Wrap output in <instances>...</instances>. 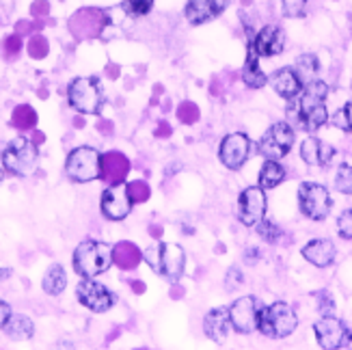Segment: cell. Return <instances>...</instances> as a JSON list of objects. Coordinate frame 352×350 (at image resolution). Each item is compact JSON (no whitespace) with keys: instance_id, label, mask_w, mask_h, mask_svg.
<instances>
[{"instance_id":"cell-1","label":"cell","mask_w":352,"mask_h":350,"mask_svg":"<svg viewBox=\"0 0 352 350\" xmlns=\"http://www.w3.org/2000/svg\"><path fill=\"white\" fill-rule=\"evenodd\" d=\"M329 94V87L322 80H311L305 85V91L298 100H294L287 106V119L292 121V126L314 132L322 128L329 119L324 98Z\"/></svg>"},{"instance_id":"cell-2","label":"cell","mask_w":352,"mask_h":350,"mask_svg":"<svg viewBox=\"0 0 352 350\" xmlns=\"http://www.w3.org/2000/svg\"><path fill=\"white\" fill-rule=\"evenodd\" d=\"M113 264V247L98 240H85L74 251V270L91 279Z\"/></svg>"},{"instance_id":"cell-3","label":"cell","mask_w":352,"mask_h":350,"mask_svg":"<svg viewBox=\"0 0 352 350\" xmlns=\"http://www.w3.org/2000/svg\"><path fill=\"white\" fill-rule=\"evenodd\" d=\"M145 260L149 262V266L158 270L162 277H169L171 281L179 279L184 275V266H186V255H184V249L177 245H156L145 251Z\"/></svg>"},{"instance_id":"cell-4","label":"cell","mask_w":352,"mask_h":350,"mask_svg":"<svg viewBox=\"0 0 352 350\" xmlns=\"http://www.w3.org/2000/svg\"><path fill=\"white\" fill-rule=\"evenodd\" d=\"M37 162H39L37 145L33 141L24 139V136L13 139L3 154L5 169L11 171L13 175H30L37 169Z\"/></svg>"},{"instance_id":"cell-5","label":"cell","mask_w":352,"mask_h":350,"mask_svg":"<svg viewBox=\"0 0 352 350\" xmlns=\"http://www.w3.org/2000/svg\"><path fill=\"white\" fill-rule=\"evenodd\" d=\"M298 320L296 314L289 309L285 303H274V305L259 311L257 327L268 338H287L296 329Z\"/></svg>"},{"instance_id":"cell-6","label":"cell","mask_w":352,"mask_h":350,"mask_svg":"<svg viewBox=\"0 0 352 350\" xmlns=\"http://www.w3.org/2000/svg\"><path fill=\"white\" fill-rule=\"evenodd\" d=\"M69 104L74 106L76 111L87 113V115H96L102 109V87L98 78H76L69 85Z\"/></svg>"},{"instance_id":"cell-7","label":"cell","mask_w":352,"mask_h":350,"mask_svg":"<svg viewBox=\"0 0 352 350\" xmlns=\"http://www.w3.org/2000/svg\"><path fill=\"white\" fill-rule=\"evenodd\" d=\"M65 171L74 182H91L102 175V156L91 147H78L69 154Z\"/></svg>"},{"instance_id":"cell-8","label":"cell","mask_w":352,"mask_h":350,"mask_svg":"<svg viewBox=\"0 0 352 350\" xmlns=\"http://www.w3.org/2000/svg\"><path fill=\"white\" fill-rule=\"evenodd\" d=\"M298 201L300 210L305 217H309L314 221H322L329 217L331 212V195L324 186L311 184V182H305L298 188Z\"/></svg>"},{"instance_id":"cell-9","label":"cell","mask_w":352,"mask_h":350,"mask_svg":"<svg viewBox=\"0 0 352 350\" xmlns=\"http://www.w3.org/2000/svg\"><path fill=\"white\" fill-rule=\"evenodd\" d=\"M294 145V130L289 128L285 121L274 124L259 141V154L268 160H279L287 156V151Z\"/></svg>"},{"instance_id":"cell-10","label":"cell","mask_w":352,"mask_h":350,"mask_svg":"<svg viewBox=\"0 0 352 350\" xmlns=\"http://www.w3.org/2000/svg\"><path fill=\"white\" fill-rule=\"evenodd\" d=\"M314 329H316L318 344L327 350L346 348L350 344V338H352L350 329L342 320H335V318H322L320 322H316Z\"/></svg>"},{"instance_id":"cell-11","label":"cell","mask_w":352,"mask_h":350,"mask_svg":"<svg viewBox=\"0 0 352 350\" xmlns=\"http://www.w3.org/2000/svg\"><path fill=\"white\" fill-rule=\"evenodd\" d=\"M266 215V195L259 188H247L240 195V201H238V219L242 225L253 227L259 221L264 219Z\"/></svg>"},{"instance_id":"cell-12","label":"cell","mask_w":352,"mask_h":350,"mask_svg":"<svg viewBox=\"0 0 352 350\" xmlns=\"http://www.w3.org/2000/svg\"><path fill=\"white\" fill-rule=\"evenodd\" d=\"M259 320V303L253 296L238 298L229 309V322L238 333H253Z\"/></svg>"},{"instance_id":"cell-13","label":"cell","mask_w":352,"mask_h":350,"mask_svg":"<svg viewBox=\"0 0 352 350\" xmlns=\"http://www.w3.org/2000/svg\"><path fill=\"white\" fill-rule=\"evenodd\" d=\"M76 292H78V300L82 303V305L91 311H96V314H102V311L111 309L115 305V296L98 281L85 279Z\"/></svg>"},{"instance_id":"cell-14","label":"cell","mask_w":352,"mask_h":350,"mask_svg":"<svg viewBox=\"0 0 352 350\" xmlns=\"http://www.w3.org/2000/svg\"><path fill=\"white\" fill-rule=\"evenodd\" d=\"M251 141L247 134H229L225 136V141L221 143V160L227 169H240L249 158Z\"/></svg>"},{"instance_id":"cell-15","label":"cell","mask_w":352,"mask_h":350,"mask_svg":"<svg viewBox=\"0 0 352 350\" xmlns=\"http://www.w3.org/2000/svg\"><path fill=\"white\" fill-rule=\"evenodd\" d=\"M106 22H109V18H106L102 11H98V9H82V11H78L72 18L69 28H72V33L78 39H85V37L100 35L102 28L106 26Z\"/></svg>"},{"instance_id":"cell-16","label":"cell","mask_w":352,"mask_h":350,"mask_svg":"<svg viewBox=\"0 0 352 350\" xmlns=\"http://www.w3.org/2000/svg\"><path fill=\"white\" fill-rule=\"evenodd\" d=\"M130 208H132V201L128 197V186L113 184L102 197V212H104V217L111 219V221L126 219Z\"/></svg>"},{"instance_id":"cell-17","label":"cell","mask_w":352,"mask_h":350,"mask_svg":"<svg viewBox=\"0 0 352 350\" xmlns=\"http://www.w3.org/2000/svg\"><path fill=\"white\" fill-rule=\"evenodd\" d=\"M229 5V0H188L186 9H184V15L190 24H204L214 20L217 15H221L225 11V7Z\"/></svg>"},{"instance_id":"cell-18","label":"cell","mask_w":352,"mask_h":350,"mask_svg":"<svg viewBox=\"0 0 352 350\" xmlns=\"http://www.w3.org/2000/svg\"><path fill=\"white\" fill-rule=\"evenodd\" d=\"M283 43H285V35L279 26H264L251 45L257 52V56H274L283 50Z\"/></svg>"},{"instance_id":"cell-19","label":"cell","mask_w":352,"mask_h":350,"mask_svg":"<svg viewBox=\"0 0 352 350\" xmlns=\"http://www.w3.org/2000/svg\"><path fill=\"white\" fill-rule=\"evenodd\" d=\"M130 171V160L121 151H109L102 156V179L106 184H121Z\"/></svg>"},{"instance_id":"cell-20","label":"cell","mask_w":352,"mask_h":350,"mask_svg":"<svg viewBox=\"0 0 352 350\" xmlns=\"http://www.w3.org/2000/svg\"><path fill=\"white\" fill-rule=\"evenodd\" d=\"M300 156L307 164L327 166L335 156V149L329 143H322L320 139H314V136H311V139H307L300 145Z\"/></svg>"},{"instance_id":"cell-21","label":"cell","mask_w":352,"mask_h":350,"mask_svg":"<svg viewBox=\"0 0 352 350\" xmlns=\"http://www.w3.org/2000/svg\"><path fill=\"white\" fill-rule=\"evenodd\" d=\"M270 83H272L274 91H277V94L285 100H294L302 91V83L292 67H283L279 72H274Z\"/></svg>"},{"instance_id":"cell-22","label":"cell","mask_w":352,"mask_h":350,"mask_svg":"<svg viewBox=\"0 0 352 350\" xmlns=\"http://www.w3.org/2000/svg\"><path fill=\"white\" fill-rule=\"evenodd\" d=\"M302 257L307 262H311L314 266L324 268V266L333 264V260H335V245L331 240H324V238L311 240L309 245L302 249Z\"/></svg>"},{"instance_id":"cell-23","label":"cell","mask_w":352,"mask_h":350,"mask_svg":"<svg viewBox=\"0 0 352 350\" xmlns=\"http://www.w3.org/2000/svg\"><path fill=\"white\" fill-rule=\"evenodd\" d=\"M204 329H206V336L214 342H221L227 338L229 333V309L219 307V309H212L206 320H204Z\"/></svg>"},{"instance_id":"cell-24","label":"cell","mask_w":352,"mask_h":350,"mask_svg":"<svg viewBox=\"0 0 352 350\" xmlns=\"http://www.w3.org/2000/svg\"><path fill=\"white\" fill-rule=\"evenodd\" d=\"M141 260H143V255L139 249H136V245H132V242H119V245L113 249V262L124 270L136 268Z\"/></svg>"},{"instance_id":"cell-25","label":"cell","mask_w":352,"mask_h":350,"mask_svg":"<svg viewBox=\"0 0 352 350\" xmlns=\"http://www.w3.org/2000/svg\"><path fill=\"white\" fill-rule=\"evenodd\" d=\"M242 78L244 83H247L249 87L253 89H259L266 85V74L259 69V63H257V52L253 50V45L249 43V56H247V63H244L242 67Z\"/></svg>"},{"instance_id":"cell-26","label":"cell","mask_w":352,"mask_h":350,"mask_svg":"<svg viewBox=\"0 0 352 350\" xmlns=\"http://www.w3.org/2000/svg\"><path fill=\"white\" fill-rule=\"evenodd\" d=\"M41 285H43V292H48V294H52V296H56V294L63 292V290H65V285H67V277H65L63 266H58V264L50 266L48 272H45V277H43Z\"/></svg>"},{"instance_id":"cell-27","label":"cell","mask_w":352,"mask_h":350,"mask_svg":"<svg viewBox=\"0 0 352 350\" xmlns=\"http://www.w3.org/2000/svg\"><path fill=\"white\" fill-rule=\"evenodd\" d=\"M5 331L11 340H28V338H33V333H35L33 322H30L26 316H11L5 325Z\"/></svg>"},{"instance_id":"cell-28","label":"cell","mask_w":352,"mask_h":350,"mask_svg":"<svg viewBox=\"0 0 352 350\" xmlns=\"http://www.w3.org/2000/svg\"><path fill=\"white\" fill-rule=\"evenodd\" d=\"M285 177V169L277 162V160H268L262 171H259V186L262 188H274L277 184H281Z\"/></svg>"},{"instance_id":"cell-29","label":"cell","mask_w":352,"mask_h":350,"mask_svg":"<svg viewBox=\"0 0 352 350\" xmlns=\"http://www.w3.org/2000/svg\"><path fill=\"white\" fill-rule=\"evenodd\" d=\"M318 69H320V65H318V58L314 54H302V56H298L296 67H294V72H296V76L300 78L302 85L311 83L316 78Z\"/></svg>"},{"instance_id":"cell-30","label":"cell","mask_w":352,"mask_h":350,"mask_svg":"<svg viewBox=\"0 0 352 350\" xmlns=\"http://www.w3.org/2000/svg\"><path fill=\"white\" fill-rule=\"evenodd\" d=\"M11 124L18 130H30V128H35V124H37V113L30 109V106L22 104V106H18V109L13 111Z\"/></svg>"},{"instance_id":"cell-31","label":"cell","mask_w":352,"mask_h":350,"mask_svg":"<svg viewBox=\"0 0 352 350\" xmlns=\"http://www.w3.org/2000/svg\"><path fill=\"white\" fill-rule=\"evenodd\" d=\"M154 7V0H124V9L132 18H143Z\"/></svg>"},{"instance_id":"cell-32","label":"cell","mask_w":352,"mask_h":350,"mask_svg":"<svg viewBox=\"0 0 352 350\" xmlns=\"http://www.w3.org/2000/svg\"><path fill=\"white\" fill-rule=\"evenodd\" d=\"M177 119L182 121V124H195V121L199 119V106L195 102H182L177 106Z\"/></svg>"},{"instance_id":"cell-33","label":"cell","mask_w":352,"mask_h":350,"mask_svg":"<svg viewBox=\"0 0 352 350\" xmlns=\"http://www.w3.org/2000/svg\"><path fill=\"white\" fill-rule=\"evenodd\" d=\"M149 186L145 184V182H132V184H128V197L132 204H143L149 199Z\"/></svg>"},{"instance_id":"cell-34","label":"cell","mask_w":352,"mask_h":350,"mask_svg":"<svg viewBox=\"0 0 352 350\" xmlns=\"http://www.w3.org/2000/svg\"><path fill=\"white\" fill-rule=\"evenodd\" d=\"M335 186H338L340 193L352 195V166H340L338 175H335Z\"/></svg>"},{"instance_id":"cell-35","label":"cell","mask_w":352,"mask_h":350,"mask_svg":"<svg viewBox=\"0 0 352 350\" xmlns=\"http://www.w3.org/2000/svg\"><path fill=\"white\" fill-rule=\"evenodd\" d=\"M309 0H283V13L285 18H302L307 11Z\"/></svg>"},{"instance_id":"cell-36","label":"cell","mask_w":352,"mask_h":350,"mask_svg":"<svg viewBox=\"0 0 352 350\" xmlns=\"http://www.w3.org/2000/svg\"><path fill=\"white\" fill-rule=\"evenodd\" d=\"M333 124L338 128H342V130H346V132H352V102H348L342 111L335 113Z\"/></svg>"},{"instance_id":"cell-37","label":"cell","mask_w":352,"mask_h":350,"mask_svg":"<svg viewBox=\"0 0 352 350\" xmlns=\"http://www.w3.org/2000/svg\"><path fill=\"white\" fill-rule=\"evenodd\" d=\"M257 232H259V236H262L264 240H268V242H277V238L281 236V230L277 225H272V223H268V221H259L257 223Z\"/></svg>"},{"instance_id":"cell-38","label":"cell","mask_w":352,"mask_h":350,"mask_svg":"<svg viewBox=\"0 0 352 350\" xmlns=\"http://www.w3.org/2000/svg\"><path fill=\"white\" fill-rule=\"evenodd\" d=\"M28 54L33 58H43L45 54H48V41H45L41 35L33 37L28 41Z\"/></svg>"},{"instance_id":"cell-39","label":"cell","mask_w":352,"mask_h":350,"mask_svg":"<svg viewBox=\"0 0 352 350\" xmlns=\"http://www.w3.org/2000/svg\"><path fill=\"white\" fill-rule=\"evenodd\" d=\"M338 232L342 238L352 240V210H346L338 221Z\"/></svg>"},{"instance_id":"cell-40","label":"cell","mask_w":352,"mask_h":350,"mask_svg":"<svg viewBox=\"0 0 352 350\" xmlns=\"http://www.w3.org/2000/svg\"><path fill=\"white\" fill-rule=\"evenodd\" d=\"M20 37L18 35H13V37H9L7 41H5V50H7V54H18V50H20Z\"/></svg>"},{"instance_id":"cell-41","label":"cell","mask_w":352,"mask_h":350,"mask_svg":"<svg viewBox=\"0 0 352 350\" xmlns=\"http://www.w3.org/2000/svg\"><path fill=\"white\" fill-rule=\"evenodd\" d=\"M9 318H11V307L7 305V303L0 300V329H5Z\"/></svg>"},{"instance_id":"cell-42","label":"cell","mask_w":352,"mask_h":350,"mask_svg":"<svg viewBox=\"0 0 352 350\" xmlns=\"http://www.w3.org/2000/svg\"><path fill=\"white\" fill-rule=\"evenodd\" d=\"M98 130H100L104 136H111V134L115 132V126L111 124L109 119H100V121H98Z\"/></svg>"},{"instance_id":"cell-43","label":"cell","mask_w":352,"mask_h":350,"mask_svg":"<svg viewBox=\"0 0 352 350\" xmlns=\"http://www.w3.org/2000/svg\"><path fill=\"white\" fill-rule=\"evenodd\" d=\"M171 134V126L166 124V121H162V124L156 128V132H154V136H158V139H166V136Z\"/></svg>"},{"instance_id":"cell-44","label":"cell","mask_w":352,"mask_h":350,"mask_svg":"<svg viewBox=\"0 0 352 350\" xmlns=\"http://www.w3.org/2000/svg\"><path fill=\"white\" fill-rule=\"evenodd\" d=\"M130 285H132V290H134L136 294H143V292H145V283H143V281H130Z\"/></svg>"},{"instance_id":"cell-45","label":"cell","mask_w":352,"mask_h":350,"mask_svg":"<svg viewBox=\"0 0 352 350\" xmlns=\"http://www.w3.org/2000/svg\"><path fill=\"white\" fill-rule=\"evenodd\" d=\"M33 11H35V13H43V11H48V5H45L43 0H39V3L33 7Z\"/></svg>"},{"instance_id":"cell-46","label":"cell","mask_w":352,"mask_h":350,"mask_svg":"<svg viewBox=\"0 0 352 350\" xmlns=\"http://www.w3.org/2000/svg\"><path fill=\"white\" fill-rule=\"evenodd\" d=\"M151 236H154V238L158 240V238L162 236V227H160V225H154V227H151Z\"/></svg>"},{"instance_id":"cell-47","label":"cell","mask_w":352,"mask_h":350,"mask_svg":"<svg viewBox=\"0 0 352 350\" xmlns=\"http://www.w3.org/2000/svg\"><path fill=\"white\" fill-rule=\"evenodd\" d=\"M43 139H45V136H43L41 132H35V134H33V143H35V145L43 143Z\"/></svg>"},{"instance_id":"cell-48","label":"cell","mask_w":352,"mask_h":350,"mask_svg":"<svg viewBox=\"0 0 352 350\" xmlns=\"http://www.w3.org/2000/svg\"><path fill=\"white\" fill-rule=\"evenodd\" d=\"M109 76H111V78H117V76H119V67L111 65V67H109Z\"/></svg>"},{"instance_id":"cell-49","label":"cell","mask_w":352,"mask_h":350,"mask_svg":"<svg viewBox=\"0 0 352 350\" xmlns=\"http://www.w3.org/2000/svg\"><path fill=\"white\" fill-rule=\"evenodd\" d=\"M182 292H184L182 287H173V290H171V298H179V296H182Z\"/></svg>"},{"instance_id":"cell-50","label":"cell","mask_w":352,"mask_h":350,"mask_svg":"<svg viewBox=\"0 0 352 350\" xmlns=\"http://www.w3.org/2000/svg\"><path fill=\"white\" fill-rule=\"evenodd\" d=\"M11 275V270H0V279H7Z\"/></svg>"},{"instance_id":"cell-51","label":"cell","mask_w":352,"mask_h":350,"mask_svg":"<svg viewBox=\"0 0 352 350\" xmlns=\"http://www.w3.org/2000/svg\"><path fill=\"white\" fill-rule=\"evenodd\" d=\"M0 182H3V171H0Z\"/></svg>"}]
</instances>
